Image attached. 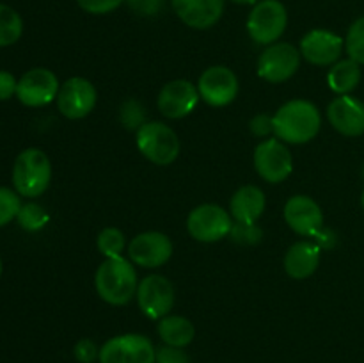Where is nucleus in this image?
<instances>
[{
  "label": "nucleus",
  "instance_id": "obj_21",
  "mask_svg": "<svg viewBox=\"0 0 364 363\" xmlns=\"http://www.w3.org/2000/svg\"><path fill=\"white\" fill-rule=\"evenodd\" d=\"M267 206L265 192L256 185H244L238 189L230 201L231 217L237 223H256Z\"/></svg>",
  "mask_w": 364,
  "mask_h": 363
},
{
  "label": "nucleus",
  "instance_id": "obj_11",
  "mask_svg": "<svg viewBox=\"0 0 364 363\" xmlns=\"http://www.w3.org/2000/svg\"><path fill=\"white\" fill-rule=\"evenodd\" d=\"M139 308L148 319L160 320L173 310L174 288L173 283L162 274H149L139 281L137 294Z\"/></svg>",
  "mask_w": 364,
  "mask_h": 363
},
{
  "label": "nucleus",
  "instance_id": "obj_14",
  "mask_svg": "<svg viewBox=\"0 0 364 363\" xmlns=\"http://www.w3.org/2000/svg\"><path fill=\"white\" fill-rule=\"evenodd\" d=\"M128 256L132 263L144 269L162 267L173 256V242L162 231H144L130 241Z\"/></svg>",
  "mask_w": 364,
  "mask_h": 363
},
{
  "label": "nucleus",
  "instance_id": "obj_10",
  "mask_svg": "<svg viewBox=\"0 0 364 363\" xmlns=\"http://www.w3.org/2000/svg\"><path fill=\"white\" fill-rule=\"evenodd\" d=\"M57 109L68 120H82L95 110L98 91L95 84L84 77H71L57 93Z\"/></svg>",
  "mask_w": 364,
  "mask_h": 363
},
{
  "label": "nucleus",
  "instance_id": "obj_9",
  "mask_svg": "<svg viewBox=\"0 0 364 363\" xmlns=\"http://www.w3.org/2000/svg\"><path fill=\"white\" fill-rule=\"evenodd\" d=\"M301 50L290 43H274L258 59V75L270 84H281L297 73L301 66Z\"/></svg>",
  "mask_w": 364,
  "mask_h": 363
},
{
  "label": "nucleus",
  "instance_id": "obj_36",
  "mask_svg": "<svg viewBox=\"0 0 364 363\" xmlns=\"http://www.w3.org/2000/svg\"><path fill=\"white\" fill-rule=\"evenodd\" d=\"M18 80L9 71H0V100H9L16 96Z\"/></svg>",
  "mask_w": 364,
  "mask_h": 363
},
{
  "label": "nucleus",
  "instance_id": "obj_30",
  "mask_svg": "<svg viewBox=\"0 0 364 363\" xmlns=\"http://www.w3.org/2000/svg\"><path fill=\"white\" fill-rule=\"evenodd\" d=\"M119 120L123 127L128 128V130H139L146 123L144 107L137 100H128V102L121 105Z\"/></svg>",
  "mask_w": 364,
  "mask_h": 363
},
{
  "label": "nucleus",
  "instance_id": "obj_20",
  "mask_svg": "<svg viewBox=\"0 0 364 363\" xmlns=\"http://www.w3.org/2000/svg\"><path fill=\"white\" fill-rule=\"evenodd\" d=\"M320 255L322 249L318 244L311 241H299L291 246L284 255V270L294 280H306L320 265Z\"/></svg>",
  "mask_w": 364,
  "mask_h": 363
},
{
  "label": "nucleus",
  "instance_id": "obj_35",
  "mask_svg": "<svg viewBox=\"0 0 364 363\" xmlns=\"http://www.w3.org/2000/svg\"><path fill=\"white\" fill-rule=\"evenodd\" d=\"M249 130L256 135V137H267V135L274 134V120L269 114H258L249 121Z\"/></svg>",
  "mask_w": 364,
  "mask_h": 363
},
{
  "label": "nucleus",
  "instance_id": "obj_18",
  "mask_svg": "<svg viewBox=\"0 0 364 363\" xmlns=\"http://www.w3.org/2000/svg\"><path fill=\"white\" fill-rule=\"evenodd\" d=\"M327 120L331 127L347 137L364 134V103L355 96H336L327 107Z\"/></svg>",
  "mask_w": 364,
  "mask_h": 363
},
{
  "label": "nucleus",
  "instance_id": "obj_32",
  "mask_svg": "<svg viewBox=\"0 0 364 363\" xmlns=\"http://www.w3.org/2000/svg\"><path fill=\"white\" fill-rule=\"evenodd\" d=\"M124 0H77L80 9L89 14H109L116 11Z\"/></svg>",
  "mask_w": 364,
  "mask_h": 363
},
{
  "label": "nucleus",
  "instance_id": "obj_13",
  "mask_svg": "<svg viewBox=\"0 0 364 363\" xmlns=\"http://www.w3.org/2000/svg\"><path fill=\"white\" fill-rule=\"evenodd\" d=\"M59 78L48 68H32L18 80L16 98L25 107H45L57 98Z\"/></svg>",
  "mask_w": 364,
  "mask_h": 363
},
{
  "label": "nucleus",
  "instance_id": "obj_5",
  "mask_svg": "<svg viewBox=\"0 0 364 363\" xmlns=\"http://www.w3.org/2000/svg\"><path fill=\"white\" fill-rule=\"evenodd\" d=\"M287 25L288 13L283 2H279V0H262L256 6H252V11L249 13V38L256 45H274L284 34Z\"/></svg>",
  "mask_w": 364,
  "mask_h": 363
},
{
  "label": "nucleus",
  "instance_id": "obj_6",
  "mask_svg": "<svg viewBox=\"0 0 364 363\" xmlns=\"http://www.w3.org/2000/svg\"><path fill=\"white\" fill-rule=\"evenodd\" d=\"M231 226V214L215 203H203L192 209L187 217V230L191 237L206 244L230 237Z\"/></svg>",
  "mask_w": 364,
  "mask_h": 363
},
{
  "label": "nucleus",
  "instance_id": "obj_3",
  "mask_svg": "<svg viewBox=\"0 0 364 363\" xmlns=\"http://www.w3.org/2000/svg\"><path fill=\"white\" fill-rule=\"evenodd\" d=\"M52 180V164L39 148H27L16 157L13 166L14 191L25 198H38L48 189Z\"/></svg>",
  "mask_w": 364,
  "mask_h": 363
},
{
  "label": "nucleus",
  "instance_id": "obj_16",
  "mask_svg": "<svg viewBox=\"0 0 364 363\" xmlns=\"http://www.w3.org/2000/svg\"><path fill=\"white\" fill-rule=\"evenodd\" d=\"M345 39L326 28H313L301 39V56L315 66H333L341 57Z\"/></svg>",
  "mask_w": 364,
  "mask_h": 363
},
{
  "label": "nucleus",
  "instance_id": "obj_25",
  "mask_svg": "<svg viewBox=\"0 0 364 363\" xmlns=\"http://www.w3.org/2000/svg\"><path fill=\"white\" fill-rule=\"evenodd\" d=\"M96 246H98L100 253L107 258H117V256H123L124 248H127V238L124 233L119 228H103L98 233L96 238Z\"/></svg>",
  "mask_w": 364,
  "mask_h": 363
},
{
  "label": "nucleus",
  "instance_id": "obj_15",
  "mask_svg": "<svg viewBox=\"0 0 364 363\" xmlns=\"http://www.w3.org/2000/svg\"><path fill=\"white\" fill-rule=\"evenodd\" d=\"M199 100L201 96H199L198 85L185 78H176V80L167 82L160 89L156 107L162 116L169 117V120H181L194 112Z\"/></svg>",
  "mask_w": 364,
  "mask_h": 363
},
{
  "label": "nucleus",
  "instance_id": "obj_8",
  "mask_svg": "<svg viewBox=\"0 0 364 363\" xmlns=\"http://www.w3.org/2000/svg\"><path fill=\"white\" fill-rule=\"evenodd\" d=\"M256 173L269 184H281L294 171V157L279 139H265L255 149Z\"/></svg>",
  "mask_w": 364,
  "mask_h": 363
},
{
  "label": "nucleus",
  "instance_id": "obj_24",
  "mask_svg": "<svg viewBox=\"0 0 364 363\" xmlns=\"http://www.w3.org/2000/svg\"><path fill=\"white\" fill-rule=\"evenodd\" d=\"M23 34V20L13 7L0 4V48L11 46Z\"/></svg>",
  "mask_w": 364,
  "mask_h": 363
},
{
  "label": "nucleus",
  "instance_id": "obj_4",
  "mask_svg": "<svg viewBox=\"0 0 364 363\" xmlns=\"http://www.w3.org/2000/svg\"><path fill=\"white\" fill-rule=\"evenodd\" d=\"M139 152L156 166H169L180 155V139L169 125L162 121H146L135 135Z\"/></svg>",
  "mask_w": 364,
  "mask_h": 363
},
{
  "label": "nucleus",
  "instance_id": "obj_28",
  "mask_svg": "<svg viewBox=\"0 0 364 363\" xmlns=\"http://www.w3.org/2000/svg\"><path fill=\"white\" fill-rule=\"evenodd\" d=\"M230 238L235 244L255 246L262 242L263 230L256 223H237L235 221L230 231Z\"/></svg>",
  "mask_w": 364,
  "mask_h": 363
},
{
  "label": "nucleus",
  "instance_id": "obj_12",
  "mask_svg": "<svg viewBox=\"0 0 364 363\" xmlns=\"http://www.w3.org/2000/svg\"><path fill=\"white\" fill-rule=\"evenodd\" d=\"M238 78L233 70L226 66L206 68L198 80L199 96L210 107H226L238 96Z\"/></svg>",
  "mask_w": 364,
  "mask_h": 363
},
{
  "label": "nucleus",
  "instance_id": "obj_17",
  "mask_svg": "<svg viewBox=\"0 0 364 363\" xmlns=\"http://www.w3.org/2000/svg\"><path fill=\"white\" fill-rule=\"evenodd\" d=\"M283 216L288 226L302 237H315L323 228L322 209L306 194L291 196L284 205Z\"/></svg>",
  "mask_w": 364,
  "mask_h": 363
},
{
  "label": "nucleus",
  "instance_id": "obj_1",
  "mask_svg": "<svg viewBox=\"0 0 364 363\" xmlns=\"http://www.w3.org/2000/svg\"><path fill=\"white\" fill-rule=\"evenodd\" d=\"M274 134L288 144H306L316 137L322 127V114L309 100H290L272 116Z\"/></svg>",
  "mask_w": 364,
  "mask_h": 363
},
{
  "label": "nucleus",
  "instance_id": "obj_19",
  "mask_svg": "<svg viewBox=\"0 0 364 363\" xmlns=\"http://www.w3.org/2000/svg\"><path fill=\"white\" fill-rule=\"evenodd\" d=\"M171 6L185 25L205 31L223 18L226 0H171Z\"/></svg>",
  "mask_w": 364,
  "mask_h": 363
},
{
  "label": "nucleus",
  "instance_id": "obj_38",
  "mask_svg": "<svg viewBox=\"0 0 364 363\" xmlns=\"http://www.w3.org/2000/svg\"><path fill=\"white\" fill-rule=\"evenodd\" d=\"M361 205H363V210H364V191H363V194H361Z\"/></svg>",
  "mask_w": 364,
  "mask_h": 363
},
{
  "label": "nucleus",
  "instance_id": "obj_33",
  "mask_svg": "<svg viewBox=\"0 0 364 363\" xmlns=\"http://www.w3.org/2000/svg\"><path fill=\"white\" fill-rule=\"evenodd\" d=\"M155 363H191V359L181 347L164 344L156 349Z\"/></svg>",
  "mask_w": 364,
  "mask_h": 363
},
{
  "label": "nucleus",
  "instance_id": "obj_31",
  "mask_svg": "<svg viewBox=\"0 0 364 363\" xmlns=\"http://www.w3.org/2000/svg\"><path fill=\"white\" fill-rule=\"evenodd\" d=\"M73 356L78 363H95L100 359V347L91 338H82L75 344Z\"/></svg>",
  "mask_w": 364,
  "mask_h": 363
},
{
  "label": "nucleus",
  "instance_id": "obj_26",
  "mask_svg": "<svg viewBox=\"0 0 364 363\" xmlns=\"http://www.w3.org/2000/svg\"><path fill=\"white\" fill-rule=\"evenodd\" d=\"M16 221L23 230L39 231L48 223V214L38 203H25V205H21L20 212H18Z\"/></svg>",
  "mask_w": 364,
  "mask_h": 363
},
{
  "label": "nucleus",
  "instance_id": "obj_23",
  "mask_svg": "<svg viewBox=\"0 0 364 363\" xmlns=\"http://www.w3.org/2000/svg\"><path fill=\"white\" fill-rule=\"evenodd\" d=\"M361 77V64L347 57V59H340L331 66L329 73H327V84H329L331 91L336 93L338 96L350 95L359 85Z\"/></svg>",
  "mask_w": 364,
  "mask_h": 363
},
{
  "label": "nucleus",
  "instance_id": "obj_37",
  "mask_svg": "<svg viewBox=\"0 0 364 363\" xmlns=\"http://www.w3.org/2000/svg\"><path fill=\"white\" fill-rule=\"evenodd\" d=\"M231 2L242 4V6H256V4L262 2V0H231Z\"/></svg>",
  "mask_w": 364,
  "mask_h": 363
},
{
  "label": "nucleus",
  "instance_id": "obj_7",
  "mask_svg": "<svg viewBox=\"0 0 364 363\" xmlns=\"http://www.w3.org/2000/svg\"><path fill=\"white\" fill-rule=\"evenodd\" d=\"M156 349L148 337L124 333L109 338L100 347V363H155Z\"/></svg>",
  "mask_w": 364,
  "mask_h": 363
},
{
  "label": "nucleus",
  "instance_id": "obj_34",
  "mask_svg": "<svg viewBox=\"0 0 364 363\" xmlns=\"http://www.w3.org/2000/svg\"><path fill=\"white\" fill-rule=\"evenodd\" d=\"M132 11L142 16H153L159 14L164 7V0H124Z\"/></svg>",
  "mask_w": 364,
  "mask_h": 363
},
{
  "label": "nucleus",
  "instance_id": "obj_27",
  "mask_svg": "<svg viewBox=\"0 0 364 363\" xmlns=\"http://www.w3.org/2000/svg\"><path fill=\"white\" fill-rule=\"evenodd\" d=\"M345 50L352 60L364 66V16L358 18L348 28L347 38H345Z\"/></svg>",
  "mask_w": 364,
  "mask_h": 363
},
{
  "label": "nucleus",
  "instance_id": "obj_22",
  "mask_svg": "<svg viewBox=\"0 0 364 363\" xmlns=\"http://www.w3.org/2000/svg\"><path fill=\"white\" fill-rule=\"evenodd\" d=\"M156 331H159V337L164 344L181 349L192 344L196 337L194 324L187 317L181 315H166L164 319H160Z\"/></svg>",
  "mask_w": 364,
  "mask_h": 363
},
{
  "label": "nucleus",
  "instance_id": "obj_29",
  "mask_svg": "<svg viewBox=\"0 0 364 363\" xmlns=\"http://www.w3.org/2000/svg\"><path fill=\"white\" fill-rule=\"evenodd\" d=\"M20 209V194L9 187H0V228L16 219Z\"/></svg>",
  "mask_w": 364,
  "mask_h": 363
},
{
  "label": "nucleus",
  "instance_id": "obj_39",
  "mask_svg": "<svg viewBox=\"0 0 364 363\" xmlns=\"http://www.w3.org/2000/svg\"><path fill=\"white\" fill-rule=\"evenodd\" d=\"M0 276H2V258H0Z\"/></svg>",
  "mask_w": 364,
  "mask_h": 363
},
{
  "label": "nucleus",
  "instance_id": "obj_2",
  "mask_svg": "<svg viewBox=\"0 0 364 363\" xmlns=\"http://www.w3.org/2000/svg\"><path fill=\"white\" fill-rule=\"evenodd\" d=\"M139 280L134 263L124 256L107 258L95 274V288L100 299L112 306H123L137 294Z\"/></svg>",
  "mask_w": 364,
  "mask_h": 363
}]
</instances>
